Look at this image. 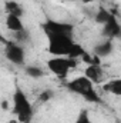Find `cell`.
Instances as JSON below:
<instances>
[{"mask_svg": "<svg viewBox=\"0 0 121 123\" xmlns=\"http://www.w3.org/2000/svg\"><path fill=\"white\" fill-rule=\"evenodd\" d=\"M66 87L70 90L71 93H76V94H80L84 100L91 102V103H100L101 99L100 96L95 92V87H94V83L90 82L84 74L83 76H78L73 80H70Z\"/></svg>", "mask_w": 121, "mask_h": 123, "instance_id": "1", "label": "cell"}, {"mask_svg": "<svg viewBox=\"0 0 121 123\" xmlns=\"http://www.w3.org/2000/svg\"><path fill=\"white\" fill-rule=\"evenodd\" d=\"M13 113L17 117L19 123H30L34 113L30 100L19 86L14 89L13 93Z\"/></svg>", "mask_w": 121, "mask_h": 123, "instance_id": "2", "label": "cell"}, {"mask_svg": "<svg viewBox=\"0 0 121 123\" xmlns=\"http://www.w3.org/2000/svg\"><path fill=\"white\" fill-rule=\"evenodd\" d=\"M77 64H78L77 59H71L66 56H53L51 59L47 60L49 70L60 79H64L71 69L77 67Z\"/></svg>", "mask_w": 121, "mask_h": 123, "instance_id": "3", "label": "cell"}, {"mask_svg": "<svg viewBox=\"0 0 121 123\" xmlns=\"http://www.w3.org/2000/svg\"><path fill=\"white\" fill-rule=\"evenodd\" d=\"M49 47L47 52L53 56H66L68 57L71 47L74 44L73 37L68 36H49Z\"/></svg>", "mask_w": 121, "mask_h": 123, "instance_id": "4", "label": "cell"}, {"mask_svg": "<svg viewBox=\"0 0 121 123\" xmlns=\"http://www.w3.org/2000/svg\"><path fill=\"white\" fill-rule=\"evenodd\" d=\"M41 29L46 33V36H68L73 37L74 26L67 22H59L53 19H47L46 22L41 23Z\"/></svg>", "mask_w": 121, "mask_h": 123, "instance_id": "5", "label": "cell"}, {"mask_svg": "<svg viewBox=\"0 0 121 123\" xmlns=\"http://www.w3.org/2000/svg\"><path fill=\"white\" fill-rule=\"evenodd\" d=\"M4 56L6 59L17 66H23L26 62V52L22 44L16 42H4Z\"/></svg>", "mask_w": 121, "mask_h": 123, "instance_id": "6", "label": "cell"}, {"mask_svg": "<svg viewBox=\"0 0 121 123\" xmlns=\"http://www.w3.org/2000/svg\"><path fill=\"white\" fill-rule=\"evenodd\" d=\"M103 36L108 40L118 39L121 36V27L118 20H117V16L111 14V17L103 25Z\"/></svg>", "mask_w": 121, "mask_h": 123, "instance_id": "7", "label": "cell"}, {"mask_svg": "<svg viewBox=\"0 0 121 123\" xmlns=\"http://www.w3.org/2000/svg\"><path fill=\"white\" fill-rule=\"evenodd\" d=\"M84 76L94 85L101 83L104 80V70H103L101 64H88L87 69L84 70Z\"/></svg>", "mask_w": 121, "mask_h": 123, "instance_id": "8", "label": "cell"}, {"mask_svg": "<svg viewBox=\"0 0 121 123\" xmlns=\"http://www.w3.org/2000/svg\"><path fill=\"white\" fill-rule=\"evenodd\" d=\"M113 49H114V46H113V40L105 39V40H103V42H100L98 44L94 46V49H93V55L97 56L98 59H101V57L108 56V55L113 52Z\"/></svg>", "mask_w": 121, "mask_h": 123, "instance_id": "9", "label": "cell"}, {"mask_svg": "<svg viewBox=\"0 0 121 123\" xmlns=\"http://www.w3.org/2000/svg\"><path fill=\"white\" fill-rule=\"evenodd\" d=\"M4 12L7 16H17V17H23L24 14V9L20 3L14 1V0H7L4 3Z\"/></svg>", "mask_w": 121, "mask_h": 123, "instance_id": "10", "label": "cell"}, {"mask_svg": "<svg viewBox=\"0 0 121 123\" xmlns=\"http://www.w3.org/2000/svg\"><path fill=\"white\" fill-rule=\"evenodd\" d=\"M6 27L11 33H19L22 30H26L22 17H17V16H6Z\"/></svg>", "mask_w": 121, "mask_h": 123, "instance_id": "11", "label": "cell"}, {"mask_svg": "<svg viewBox=\"0 0 121 123\" xmlns=\"http://www.w3.org/2000/svg\"><path fill=\"white\" fill-rule=\"evenodd\" d=\"M104 92L111 93L114 96H121V79H111L105 85H103Z\"/></svg>", "mask_w": 121, "mask_h": 123, "instance_id": "12", "label": "cell"}, {"mask_svg": "<svg viewBox=\"0 0 121 123\" xmlns=\"http://www.w3.org/2000/svg\"><path fill=\"white\" fill-rule=\"evenodd\" d=\"M26 73H27V76L34 77V79H38V77L44 76V70L41 67H38V66H34V64L26 66Z\"/></svg>", "mask_w": 121, "mask_h": 123, "instance_id": "13", "label": "cell"}, {"mask_svg": "<svg viewBox=\"0 0 121 123\" xmlns=\"http://www.w3.org/2000/svg\"><path fill=\"white\" fill-rule=\"evenodd\" d=\"M111 14H113V13H110L108 10H105L104 7H101V9L97 12V14H95V22L100 23V25H104V23L111 17Z\"/></svg>", "mask_w": 121, "mask_h": 123, "instance_id": "14", "label": "cell"}, {"mask_svg": "<svg viewBox=\"0 0 121 123\" xmlns=\"http://www.w3.org/2000/svg\"><path fill=\"white\" fill-rule=\"evenodd\" d=\"M13 34H14V40H13V42L19 43V44H22V46H23V43H26V42L29 40V31H27V29L19 31V33H13Z\"/></svg>", "mask_w": 121, "mask_h": 123, "instance_id": "15", "label": "cell"}, {"mask_svg": "<svg viewBox=\"0 0 121 123\" xmlns=\"http://www.w3.org/2000/svg\"><path fill=\"white\" fill-rule=\"evenodd\" d=\"M73 123H93L91 122V117H90L88 110H81V112L78 113L77 119H76Z\"/></svg>", "mask_w": 121, "mask_h": 123, "instance_id": "16", "label": "cell"}, {"mask_svg": "<svg viewBox=\"0 0 121 123\" xmlns=\"http://www.w3.org/2000/svg\"><path fill=\"white\" fill-rule=\"evenodd\" d=\"M53 96H54V92H53V90H44V92L40 93V97H38V100H40L41 103H44V102L50 100Z\"/></svg>", "mask_w": 121, "mask_h": 123, "instance_id": "17", "label": "cell"}, {"mask_svg": "<svg viewBox=\"0 0 121 123\" xmlns=\"http://www.w3.org/2000/svg\"><path fill=\"white\" fill-rule=\"evenodd\" d=\"M78 1H81V3H86V4H88V3H94V1H97V0H78Z\"/></svg>", "mask_w": 121, "mask_h": 123, "instance_id": "18", "label": "cell"}]
</instances>
